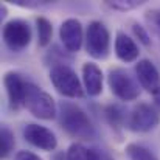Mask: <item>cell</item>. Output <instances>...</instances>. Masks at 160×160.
I'll list each match as a JSON object with an SVG mask.
<instances>
[{
  "instance_id": "5bb4252c",
  "label": "cell",
  "mask_w": 160,
  "mask_h": 160,
  "mask_svg": "<svg viewBox=\"0 0 160 160\" xmlns=\"http://www.w3.org/2000/svg\"><path fill=\"white\" fill-rule=\"evenodd\" d=\"M65 160H101V151L87 148L82 143H72L67 148Z\"/></svg>"
},
{
  "instance_id": "e0dca14e",
  "label": "cell",
  "mask_w": 160,
  "mask_h": 160,
  "mask_svg": "<svg viewBox=\"0 0 160 160\" xmlns=\"http://www.w3.org/2000/svg\"><path fill=\"white\" fill-rule=\"evenodd\" d=\"M14 146H16V138H14L12 131L6 124H2V129H0V157L6 159L12 152Z\"/></svg>"
},
{
  "instance_id": "5b68a950",
  "label": "cell",
  "mask_w": 160,
  "mask_h": 160,
  "mask_svg": "<svg viewBox=\"0 0 160 160\" xmlns=\"http://www.w3.org/2000/svg\"><path fill=\"white\" fill-rule=\"evenodd\" d=\"M2 39L3 44L14 53L23 52L33 39L31 27L23 19H11L3 25L2 30Z\"/></svg>"
},
{
  "instance_id": "603a6c76",
  "label": "cell",
  "mask_w": 160,
  "mask_h": 160,
  "mask_svg": "<svg viewBox=\"0 0 160 160\" xmlns=\"http://www.w3.org/2000/svg\"><path fill=\"white\" fill-rule=\"evenodd\" d=\"M14 160H44V159H41L38 154H34V152H31V151L23 149V151H19V152L14 156Z\"/></svg>"
},
{
  "instance_id": "9c48e42d",
  "label": "cell",
  "mask_w": 160,
  "mask_h": 160,
  "mask_svg": "<svg viewBox=\"0 0 160 160\" xmlns=\"http://www.w3.org/2000/svg\"><path fill=\"white\" fill-rule=\"evenodd\" d=\"M59 39H61L65 52L78 53L82 47V42L86 41L82 23L75 17L65 19L59 27Z\"/></svg>"
},
{
  "instance_id": "7a4b0ae2",
  "label": "cell",
  "mask_w": 160,
  "mask_h": 160,
  "mask_svg": "<svg viewBox=\"0 0 160 160\" xmlns=\"http://www.w3.org/2000/svg\"><path fill=\"white\" fill-rule=\"evenodd\" d=\"M23 107L33 117H36L39 120H45V121L56 118L58 112H59V106L56 104L53 97L31 81H28V84H27Z\"/></svg>"
},
{
  "instance_id": "7402d4cb",
  "label": "cell",
  "mask_w": 160,
  "mask_h": 160,
  "mask_svg": "<svg viewBox=\"0 0 160 160\" xmlns=\"http://www.w3.org/2000/svg\"><path fill=\"white\" fill-rule=\"evenodd\" d=\"M14 5L20 6V8H27V9H36L41 6L48 5V2H38V0H14Z\"/></svg>"
},
{
  "instance_id": "4fadbf2b",
  "label": "cell",
  "mask_w": 160,
  "mask_h": 160,
  "mask_svg": "<svg viewBox=\"0 0 160 160\" xmlns=\"http://www.w3.org/2000/svg\"><path fill=\"white\" fill-rule=\"evenodd\" d=\"M113 48H115V56L124 62V64H132V62H138V56H140V48L137 45V42L128 36L124 31H117L115 34V42H113Z\"/></svg>"
},
{
  "instance_id": "7c38bea8",
  "label": "cell",
  "mask_w": 160,
  "mask_h": 160,
  "mask_svg": "<svg viewBox=\"0 0 160 160\" xmlns=\"http://www.w3.org/2000/svg\"><path fill=\"white\" fill-rule=\"evenodd\" d=\"M82 86L89 97L95 98L103 93L104 86V75L103 70L95 62H86L82 64Z\"/></svg>"
},
{
  "instance_id": "cb8c5ba5",
  "label": "cell",
  "mask_w": 160,
  "mask_h": 160,
  "mask_svg": "<svg viewBox=\"0 0 160 160\" xmlns=\"http://www.w3.org/2000/svg\"><path fill=\"white\" fill-rule=\"evenodd\" d=\"M152 103H154V107L160 112V89L152 95Z\"/></svg>"
},
{
  "instance_id": "484cf974",
  "label": "cell",
  "mask_w": 160,
  "mask_h": 160,
  "mask_svg": "<svg viewBox=\"0 0 160 160\" xmlns=\"http://www.w3.org/2000/svg\"><path fill=\"white\" fill-rule=\"evenodd\" d=\"M101 160H113V159H112L109 154H106V152H103V151H101Z\"/></svg>"
},
{
  "instance_id": "ba28073f",
  "label": "cell",
  "mask_w": 160,
  "mask_h": 160,
  "mask_svg": "<svg viewBox=\"0 0 160 160\" xmlns=\"http://www.w3.org/2000/svg\"><path fill=\"white\" fill-rule=\"evenodd\" d=\"M23 138L34 148L45 151V152H52L58 148V138L52 129L38 124V123H27L23 126Z\"/></svg>"
},
{
  "instance_id": "52a82bcc",
  "label": "cell",
  "mask_w": 160,
  "mask_h": 160,
  "mask_svg": "<svg viewBox=\"0 0 160 160\" xmlns=\"http://www.w3.org/2000/svg\"><path fill=\"white\" fill-rule=\"evenodd\" d=\"M160 124V112L148 103H138L128 115V128L134 132H149Z\"/></svg>"
},
{
  "instance_id": "2e32d148",
  "label": "cell",
  "mask_w": 160,
  "mask_h": 160,
  "mask_svg": "<svg viewBox=\"0 0 160 160\" xmlns=\"http://www.w3.org/2000/svg\"><path fill=\"white\" fill-rule=\"evenodd\" d=\"M104 117H106V121L109 123V126L112 129H120V128H123L124 121H128L123 107H120L118 104H109V106H106Z\"/></svg>"
},
{
  "instance_id": "ffe728a7",
  "label": "cell",
  "mask_w": 160,
  "mask_h": 160,
  "mask_svg": "<svg viewBox=\"0 0 160 160\" xmlns=\"http://www.w3.org/2000/svg\"><path fill=\"white\" fill-rule=\"evenodd\" d=\"M145 20L148 28L160 38V8H152L145 12Z\"/></svg>"
},
{
  "instance_id": "6da1fadb",
  "label": "cell",
  "mask_w": 160,
  "mask_h": 160,
  "mask_svg": "<svg viewBox=\"0 0 160 160\" xmlns=\"http://www.w3.org/2000/svg\"><path fill=\"white\" fill-rule=\"evenodd\" d=\"M59 124L61 128L73 138L81 140V142H90L95 140L97 137V131L95 126L90 120V117L87 115V112L84 109L70 103V101H62L59 104Z\"/></svg>"
},
{
  "instance_id": "ac0fdd59",
  "label": "cell",
  "mask_w": 160,
  "mask_h": 160,
  "mask_svg": "<svg viewBox=\"0 0 160 160\" xmlns=\"http://www.w3.org/2000/svg\"><path fill=\"white\" fill-rule=\"evenodd\" d=\"M126 156L129 160H159L151 149L138 143H129L126 146Z\"/></svg>"
},
{
  "instance_id": "44dd1931",
  "label": "cell",
  "mask_w": 160,
  "mask_h": 160,
  "mask_svg": "<svg viewBox=\"0 0 160 160\" xmlns=\"http://www.w3.org/2000/svg\"><path fill=\"white\" fill-rule=\"evenodd\" d=\"M132 33H134V36L143 44V45H151V36H149V31H148V28L146 27H143L142 23H138V22H134L132 23Z\"/></svg>"
},
{
  "instance_id": "d6986e66",
  "label": "cell",
  "mask_w": 160,
  "mask_h": 160,
  "mask_svg": "<svg viewBox=\"0 0 160 160\" xmlns=\"http://www.w3.org/2000/svg\"><path fill=\"white\" fill-rule=\"evenodd\" d=\"M145 2H138V0H117V2H106V6L115 11H121V12H128L132 9H137L143 5Z\"/></svg>"
},
{
  "instance_id": "8fae6325",
  "label": "cell",
  "mask_w": 160,
  "mask_h": 160,
  "mask_svg": "<svg viewBox=\"0 0 160 160\" xmlns=\"http://www.w3.org/2000/svg\"><path fill=\"white\" fill-rule=\"evenodd\" d=\"M137 82L148 93L154 95L160 89V72L151 59H140L134 67Z\"/></svg>"
},
{
  "instance_id": "9a60e30c",
  "label": "cell",
  "mask_w": 160,
  "mask_h": 160,
  "mask_svg": "<svg viewBox=\"0 0 160 160\" xmlns=\"http://www.w3.org/2000/svg\"><path fill=\"white\" fill-rule=\"evenodd\" d=\"M36 31H38V45L42 48L50 45L53 38V25L47 17L44 16L36 17Z\"/></svg>"
},
{
  "instance_id": "3957f363",
  "label": "cell",
  "mask_w": 160,
  "mask_h": 160,
  "mask_svg": "<svg viewBox=\"0 0 160 160\" xmlns=\"http://www.w3.org/2000/svg\"><path fill=\"white\" fill-rule=\"evenodd\" d=\"M50 81L56 92L65 98H82L86 90L84 86L76 75V72L68 64H56L50 68Z\"/></svg>"
},
{
  "instance_id": "8992f818",
  "label": "cell",
  "mask_w": 160,
  "mask_h": 160,
  "mask_svg": "<svg viewBox=\"0 0 160 160\" xmlns=\"http://www.w3.org/2000/svg\"><path fill=\"white\" fill-rule=\"evenodd\" d=\"M86 50L93 59H106L110 53V33L101 20H92L87 25Z\"/></svg>"
},
{
  "instance_id": "277c9868",
  "label": "cell",
  "mask_w": 160,
  "mask_h": 160,
  "mask_svg": "<svg viewBox=\"0 0 160 160\" xmlns=\"http://www.w3.org/2000/svg\"><path fill=\"white\" fill-rule=\"evenodd\" d=\"M107 84L115 98L129 103L140 97V84L121 67H113L107 73Z\"/></svg>"
},
{
  "instance_id": "30bf717a",
  "label": "cell",
  "mask_w": 160,
  "mask_h": 160,
  "mask_svg": "<svg viewBox=\"0 0 160 160\" xmlns=\"http://www.w3.org/2000/svg\"><path fill=\"white\" fill-rule=\"evenodd\" d=\"M27 84H28V81L19 72L9 70L3 76V86H5L6 97H8V103H9V107L12 110H16V112L20 107H23Z\"/></svg>"
},
{
  "instance_id": "d4e9b609",
  "label": "cell",
  "mask_w": 160,
  "mask_h": 160,
  "mask_svg": "<svg viewBox=\"0 0 160 160\" xmlns=\"http://www.w3.org/2000/svg\"><path fill=\"white\" fill-rule=\"evenodd\" d=\"M6 14H8V8H6L5 3H2V5H0V19L3 20V19L6 17Z\"/></svg>"
}]
</instances>
